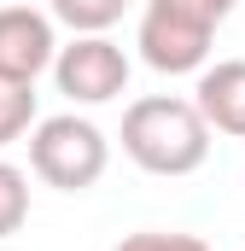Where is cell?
<instances>
[{
	"label": "cell",
	"instance_id": "cell-1",
	"mask_svg": "<svg viewBox=\"0 0 245 251\" xmlns=\"http://www.w3.org/2000/svg\"><path fill=\"white\" fill-rule=\"evenodd\" d=\"M122 152L146 176H193L210 158V123L198 117L193 100L146 94L122 111Z\"/></svg>",
	"mask_w": 245,
	"mask_h": 251
},
{
	"label": "cell",
	"instance_id": "cell-2",
	"mask_svg": "<svg viewBox=\"0 0 245 251\" xmlns=\"http://www.w3.org/2000/svg\"><path fill=\"white\" fill-rule=\"evenodd\" d=\"M240 0H146L140 12V59L164 76H187V70H204L210 59V35L216 24L234 12Z\"/></svg>",
	"mask_w": 245,
	"mask_h": 251
},
{
	"label": "cell",
	"instance_id": "cell-3",
	"mask_svg": "<svg viewBox=\"0 0 245 251\" xmlns=\"http://www.w3.org/2000/svg\"><path fill=\"white\" fill-rule=\"evenodd\" d=\"M111 164V140L99 134V123L59 111V117H35L29 128V170L59 193H88Z\"/></svg>",
	"mask_w": 245,
	"mask_h": 251
},
{
	"label": "cell",
	"instance_id": "cell-4",
	"mask_svg": "<svg viewBox=\"0 0 245 251\" xmlns=\"http://www.w3.org/2000/svg\"><path fill=\"white\" fill-rule=\"evenodd\" d=\"M47 70H53V82L70 105H111L128 88V53L111 35H76L70 47L53 53Z\"/></svg>",
	"mask_w": 245,
	"mask_h": 251
},
{
	"label": "cell",
	"instance_id": "cell-5",
	"mask_svg": "<svg viewBox=\"0 0 245 251\" xmlns=\"http://www.w3.org/2000/svg\"><path fill=\"white\" fill-rule=\"evenodd\" d=\"M59 53L53 18L35 6H0V76L12 82H35Z\"/></svg>",
	"mask_w": 245,
	"mask_h": 251
},
{
	"label": "cell",
	"instance_id": "cell-6",
	"mask_svg": "<svg viewBox=\"0 0 245 251\" xmlns=\"http://www.w3.org/2000/svg\"><path fill=\"white\" fill-rule=\"evenodd\" d=\"M193 105H198V117L210 128L245 140V59L204 64V70H198V88H193Z\"/></svg>",
	"mask_w": 245,
	"mask_h": 251
},
{
	"label": "cell",
	"instance_id": "cell-7",
	"mask_svg": "<svg viewBox=\"0 0 245 251\" xmlns=\"http://www.w3.org/2000/svg\"><path fill=\"white\" fill-rule=\"evenodd\" d=\"M122 12H128V0H47V18H59L76 35H105Z\"/></svg>",
	"mask_w": 245,
	"mask_h": 251
},
{
	"label": "cell",
	"instance_id": "cell-8",
	"mask_svg": "<svg viewBox=\"0 0 245 251\" xmlns=\"http://www.w3.org/2000/svg\"><path fill=\"white\" fill-rule=\"evenodd\" d=\"M35 128V82H12L0 76V146L24 140Z\"/></svg>",
	"mask_w": 245,
	"mask_h": 251
},
{
	"label": "cell",
	"instance_id": "cell-9",
	"mask_svg": "<svg viewBox=\"0 0 245 251\" xmlns=\"http://www.w3.org/2000/svg\"><path fill=\"white\" fill-rule=\"evenodd\" d=\"M29 222V176L0 158V240H12Z\"/></svg>",
	"mask_w": 245,
	"mask_h": 251
},
{
	"label": "cell",
	"instance_id": "cell-10",
	"mask_svg": "<svg viewBox=\"0 0 245 251\" xmlns=\"http://www.w3.org/2000/svg\"><path fill=\"white\" fill-rule=\"evenodd\" d=\"M111 251H210L198 234H158V228H146V234H128L117 240Z\"/></svg>",
	"mask_w": 245,
	"mask_h": 251
}]
</instances>
